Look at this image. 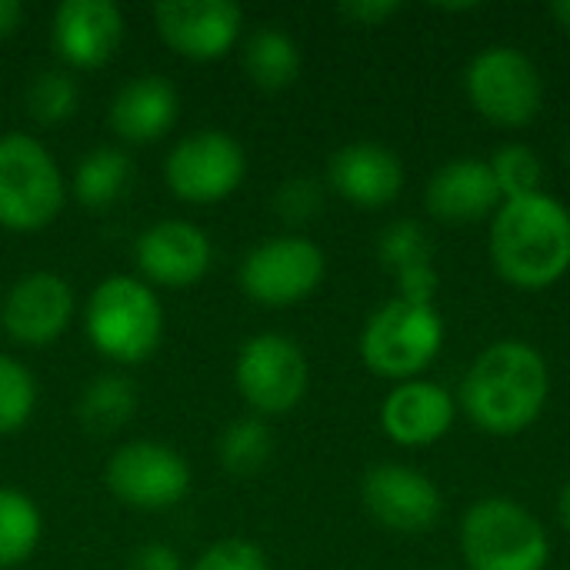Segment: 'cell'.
<instances>
[{"mask_svg":"<svg viewBox=\"0 0 570 570\" xmlns=\"http://www.w3.org/2000/svg\"><path fill=\"white\" fill-rule=\"evenodd\" d=\"M37 377L13 354H0V434H17L37 411Z\"/></svg>","mask_w":570,"mask_h":570,"instance_id":"obj_27","label":"cell"},{"mask_svg":"<svg viewBox=\"0 0 570 570\" xmlns=\"http://www.w3.org/2000/svg\"><path fill=\"white\" fill-rule=\"evenodd\" d=\"M67 200L63 174L37 137L10 130L0 137V227L17 234L43 230Z\"/></svg>","mask_w":570,"mask_h":570,"instance_id":"obj_5","label":"cell"},{"mask_svg":"<svg viewBox=\"0 0 570 570\" xmlns=\"http://www.w3.org/2000/svg\"><path fill=\"white\" fill-rule=\"evenodd\" d=\"M137 267L150 284L160 287H190L197 284L214 261L210 237L190 220H157L150 224L134 247Z\"/></svg>","mask_w":570,"mask_h":570,"instance_id":"obj_16","label":"cell"},{"mask_svg":"<svg viewBox=\"0 0 570 570\" xmlns=\"http://www.w3.org/2000/svg\"><path fill=\"white\" fill-rule=\"evenodd\" d=\"M377 257L394 274H401L407 267H417V264H428L431 261V244H428L424 227L417 220H394L391 227L381 230Z\"/></svg>","mask_w":570,"mask_h":570,"instance_id":"obj_29","label":"cell"},{"mask_svg":"<svg viewBox=\"0 0 570 570\" xmlns=\"http://www.w3.org/2000/svg\"><path fill=\"white\" fill-rule=\"evenodd\" d=\"M244 70L267 94L287 90L301 77V47L281 27H257L244 43Z\"/></svg>","mask_w":570,"mask_h":570,"instance_id":"obj_21","label":"cell"},{"mask_svg":"<svg viewBox=\"0 0 570 570\" xmlns=\"http://www.w3.org/2000/svg\"><path fill=\"white\" fill-rule=\"evenodd\" d=\"M130 570H184V558L170 544L150 541L130 554Z\"/></svg>","mask_w":570,"mask_h":570,"instance_id":"obj_34","label":"cell"},{"mask_svg":"<svg viewBox=\"0 0 570 570\" xmlns=\"http://www.w3.org/2000/svg\"><path fill=\"white\" fill-rule=\"evenodd\" d=\"M461 558L468 570H548L551 538L514 498H481L461 518Z\"/></svg>","mask_w":570,"mask_h":570,"instance_id":"obj_4","label":"cell"},{"mask_svg":"<svg viewBox=\"0 0 570 570\" xmlns=\"http://www.w3.org/2000/svg\"><path fill=\"white\" fill-rule=\"evenodd\" d=\"M488 254L494 271L521 287L544 291L570 271V214L551 194L504 200L491 217Z\"/></svg>","mask_w":570,"mask_h":570,"instance_id":"obj_2","label":"cell"},{"mask_svg":"<svg viewBox=\"0 0 570 570\" xmlns=\"http://www.w3.org/2000/svg\"><path fill=\"white\" fill-rule=\"evenodd\" d=\"M327 274L324 250L301 237V234H281L271 240H261L240 264V287L250 301L264 307H291L307 301Z\"/></svg>","mask_w":570,"mask_h":570,"instance_id":"obj_9","label":"cell"},{"mask_svg":"<svg viewBox=\"0 0 570 570\" xmlns=\"http://www.w3.org/2000/svg\"><path fill=\"white\" fill-rule=\"evenodd\" d=\"M551 17H554L564 30H570V0H558V3H551Z\"/></svg>","mask_w":570,"mask_h":570,"instance_id":"obj_36","label":"cell"},{"mask_svg":"<svg viewBox=\"0 0 570 570\" xmlns=\"http://www.w3.org/2000/svg\"><path fill=\"white\" fill-rule=\"evenodd\" d=\"M164 177L174 197L187 204H217L244 184L247 154L227 130H194L167 154Z\"/></svg>","mask_w":570,"mask_h":570,"instance_id":"obj_10","label":"cell"},{"mask_svg":"<svg viewBox=\"0 0 570 570\" xmlns=\"http://www.w3.org/2000/svg\"><path fill=\"white\" fill-rule=\"evenodd\" d=\"M43 538V514L37 501L17 488H0V570L27 564Z\"/></svg>","mask_w":570,"mask_h":570,"instance_id":"obj_23","label":"cell"},{"mask_svg":"<svg viewBox=\"0 0 570 570\" xmlns=\"http://www.w3.org/2000/svg\"><path fill=\"white\" fill-rule=\"evenodd\" d=\"M154 23L170 50L207 63L234 50L244 10L230 0H164L154 7Z\"/></svg>","mask_w":570,"mask_h":570,"instance_id":"obj_13","label":"cell"},{"mask_svg":"<svg viewBox=\"0 0 570 570\" xmlns=\"http://www.w3.org/2000/svg\"><path fill=\"white\" fill-rule=\"evenodd\" d=\"M561 524L570 531V481L564 484V491H561Z\"/></svg>","mask_w":570,"mask_h":570,"instance_id":"obj_37","label":"cell"},{"mask_svg":"<svg viewBox=\"0 0 570 570\" xmlns=\"http://www.w3.org/2000/svg\"><path fill=\"white\" fill-rule=\"evenodd\" d=\"M464 94L488 124L528 127L544 107V77L521 47L494 43L468 63Z\"/></svg>","mask_w":570,"mask_h":570,"instance_id":"obj_7","label":"cell"},{"mask_svg":"<svg viewBox=\"0 0 570 570\" xmlns=\"http://www.w3.org/2000/svg\"><path fill=\"white\" fill-rule=\"evenodd\" d=\"M424 204L428 214L438 217L441 224H478L484 217H494V210L504 200L488 160L454 157L444 167H438L428 180Z\"/></svg>","mask_w":570,"mask_h":570,"instance_id":"obj_19","label":"cell"},{"mask_svg":"<svg viewBox=\"0 0 570 570\" xmlns=\"http://www.w3.org/2000/svg\"><path fill=\"white\" fill-rule=\"evenodd\" d=\"M458 401L434 381H401L381 404V428L401 448H431L454 428Z\"/></svg>","mask_w":570,"mask_h":570,"instance_id":"obj_17","label":"cell"},{"mask_svg":"<svg viewBox=\"0 0 570 570\" xmlns=\"http://www.w3.org/2000/svg\"><path fill=\"white\" fill-rule=\"evenodd\" d=\"M77 104H80V87L70 70L47 67L27 87V110L40 124H60V120L73 117Z\"/></svg>","mask_w":570,"mask_h":570,"instance_id":"obj_28","label":"cell"},{"mask_svg":"<svg viewBox=\"0 0 570 570\" xmlns=\"http://www.w3.org/2000/svg\"><path fill=\"white\" fill-rule=\"evenodd\" d=\"M180 114V94L164 73H140L127 80L110 100V127L127 144L160 140Z\"/></svg>","mask_w":570,"mask_h":570,"instance_id":"obj_20","label":"cell"},{"mask_svg":"<svg viewBox=\"0 0 570 570\" xmlns=\"http://www.w3.org/2000/svg\"><path fill=\"white\" fill-rule=\"evenodd\" d=\"M274 454V434L264 417H237L220 434V464L237 474H257Z\"/></svg>","mask_w":570,"mask_h":570,"instance_id":"obj_25","label":"cell"},{"mask_svg":"<svg viewBox=\"0 0 570 570\" xmlns=\"http://www.w3.org/2000/svg\"><path fill=\"white\" fill-rule=\"evenodd\" d=\"M234 384L257 417L294 411L311 387V364L301 344L287 334L264 331L244 341L234 361Z\"/></svg>","mask_w":570,"mask_h":570,"instance_id":"obj_8","label":"cell"},{"mask_svg":"<svg viewBox=\"0 0 570 570\" xmlns=\"http://www.w3.org/2000/svg\"><path fill=\"white\" fill-rule=\"evenodd\" d=\"M488 164H491V174L498 180L501 200H521V197L544 194L541 190L544 187V164L528 144H504L494 150V157Z\"/></svg>","mask_w":570,"mask_h":570,"instance_id":"obj_26","label":"cell"},{"mask_svg":"<svg viewBox=\"0 0 570 570\" xmlns=\"http://www.w3.org/2000/svg\"><path fill=\"white\" fill-rule=\"evenodd\" d=\"M124 40V10L114 0H63L50 17V43L77 70L104 67Z\"/></svg>","mask_w":570,"mask_h":570,"instance_id":"obj_15","label":"cell"},{"mask_svg":"<svg viewBox=\"0 0 570 570\" xmlns=\"http://www.w3.org/2000/svg\"><path fill=\"white\" fill-rule=\"evenodd\" d=\"M321 207H324V190L311 177H291L274 194V210L287 224H307L321 214Z\"/></svg>","mask_w":570,"mask_h":570,"instance_id":"obj_31","label":"cell"},{"mask_svg":"<svg viewBox=\"0 0 570 570\" xmlns=\"http://www.w3.org/2000/svg\"><path fill=\"white\" fill-rule=\"evenodd\" d=\"M77 297L73 287L53 271H30L23 274L3 297L0 324L7 337L27 347L53 344L73 321Z\"/></svg>","mask_w":570,"mask_h":570,"instance_id":"obj_14","label":"cell"},{"mask_svg":"<svg viewBox=\"0 0 570 570\" xmlns=\"http://www.w3.org/2000/svg\"><path fill=\"white\" fill-rule=\"evenodd\" d=\"M444 347V317L438 307L401 297L377 307L361 331V361L384 381H414Z\"/></svg>","mask_w":570,"mask_h":570,"instance_id":"obj_6","label":"cell"},{"mask_svg":"<svg viewBox=\"0 0 570 570\" xmlns=\"http://www.w3.org/2000/svg\"><path fill=\"white\" fill-rule=\"evenodd\" d=\"M401 10L397 0H347L337 7V13L357 27H381L384 20H391Z\"/></svg>","mask_w":570,"mask_h":570,"instance_id":"obj_33","label":"cell"},{"mask_svg":"<svg viewBox=\"0 0 570 570\" xmlns=\"http://www.w3.org/2000/svg\"><path fill=\"white\" fill-rule=\"evenodd\" d=\"M548 397L551 371L544 354L528 341H494L471 364L458 401L478 431L514 438L544 414Z\"/></svg>","mask_w":570,"mask_h":570,"instance_id":"obj_1","label":"cell"},{"mask_svg":"<svg viewBox=\"0 0 570 570\" xmlns=\"http://www.w3.org/2000/svg\"><path fill=\"white\" fill-rule=\"evenodd\" d=\"M20 23H23V3L20 0H0V40L17 33Z\"/></svg>","mask_w":570,"mask_h":570,"instance_id":"obj_35","label":"cell"},{"mask_svg":"<svg viewBox=\"0 0 570 570\" xmlns=\"http://www.w3.org/2000/svg\"><path fill=\"white\" fill-rule=\"evenodd\" d=\"M107 491L134 511H167L190 494V464L160 441L120 444L104 468Z\"/></svg>","mask_w":570,"mask_h":570,"instance_id":"obj_11","label":"cell"},{"mask_svg":"<svg viewBox=\"0 0 570 570\" xmlns=\"http://www.w3.org/2000/svg\"><path fill=\"white\" fill-rule=\"evenodd\" d=\"M87 341L114 364H140L164 341V304L150 284L114 274L94 287L83 307Z\"/></svg>","mask_w":570,"mask_h":570,"instance_id":"obj_3","label":"cell"},{"mask_svg":"<svg viewBox=\"0 0 570 570\" xmlns=\"http://www.w3.org/2000/svg\"><path fill=\"white\" fill-rule=\"evenodd\" d=\"M190 570H271V564L261 544L247 538H224L210 544Z\"/></svg>","mask_w":570,"mask_h":570,"instance_id":"obj_30","label":"cell"},{"mask_svg":"<svg viewBox=\"0 0 570 570\" xmlns=\"http://www.w3.org/2000/svg\"><path fill=\"white\" fill-rule=\"evenodd\" d=\"M327 184L357 207H387L404 187V164L384 144L354 140L331 154Z\"/></svg>","mask_w":570,"mask_h":570,"instance_id":"obj_18","label":"cell"},{"mask_svg":"<svg viewBox=\"0 0 570 570\" xmlns=\"http://www.w3.org/2000/svg\"><path fill=\"white\" fill-rule=\"evenodd\" d=\"M394 277H397V297L401 301L434 307V297H438V287H441V277L434 271V261L417 264V267H407V271H401Z\"/></svg>","mask_w":570,"mask_h":570,"instance_id":"obj_32","label":"cell"},{"mask_svg":"<svg viewBox=\"0 0 570 570\" xmlns=\"http://www.w3.org/2000/svg\"><path fill=\"white\" fill-rule=\"evenodd\" d=\"M130 177H134V160H130L127 150H120V147H94L73 167L70 190L83 207L104 210L127 190Z\"/></svg>","mask_w":570,"mask_h":570,"instance_id":"obj_22","label":"cell"},{"mask_svg":"<svg viewBox=\"0 0 570 570\" xmlns=\"http://www.w3.org/2000/svg\"><path fill=\"white\" fill-rule=\"evenodd\" d=\"M568 167H570V144H568Z\"/></svg>","mask_w":570,"mask_h":570,"instance_id":"obj_38","label":"cell"},{"mask_svg":"<svg viewBox=\"0 0 570 570\" xmlns=\"http://www.w3.org/2000/svg\"><path fill=\"white\" fill-rule=\"evenodd\" d=\"M361 501L367 514L397 534H421L438 524L444 498L438 484L407 464H377L361 481Z\"/></svg>","mask_w":570,"mask_h":570,"instance_id":"obj_12","label":"cell"},{"mask_svg":"<svg viewBox=\"0 0 570 570\" xmlns=\"http://www.w3.org/2000/svg\"><path fill=\"white\" fill-rule=\"evenodd\" d=\"M134 414H137V384L124 374L94 377L77 401V417L90 434H114Z\"/></svg>","mask_w":570,"mask_h":570,"instance_id":"obj_24","label":"cell"}]
</instances>
